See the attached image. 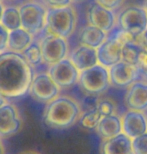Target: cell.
<instances>
[{
    "mask_svg": "<svg viewBox=\"0 0 147 154\" xmlns=\"http://www.w3.org/2000/svg\"><path fill=\"white\" fill-rule=\"evenodd\" d=\"M34 77L33 68L22 55L6 51L0 54V94L20 97L29 92Z\"/></svg>",
    "mask_w": 147,
    "mask_h": 154,
    "instance_id": "1",
    "label": "cell"
},
{
    "mask_svg": "<svg viewBox=\"0 0 147 154\" xmlns=\"http://www.w3.org/2000/svg\"><path fill=\"white\" fill-rule=\"evenodd\" d=\"M81 117V108L74 98L58 96L46 104L43 112V120L47 126L55 129L71 127Z\"/></svg>",
    "mask_w": 147,
    "mask_h": 154,
    "instance_id": "2",
    "label": "cell"
},
{
    "mask_svg": "<svg viewBox=\"0 0 147 154\" xmlns=\"http://www.w3.org/2000/svg\"><path fill=\"white\" fill-rule=\"evenodd\" d=\"M76 12L71 6L47 8L45 30L51 34L67 39L76 28Z\"/></svg>",
    "mask_w": 147,
    "mask_h": 154,
    "instance_id": "3",
    "label": "cell"
},
{
    "mask_svg": "<svg viewBox=\"0 0 147 154\" xmlns=\"http://www.w3.org/2000/svg\"><path fill=\"white\" fill-rule=\"evenodd\" d=\"M22 28L32 35L38 34L46 26L47 8L40 3L28 1L19 6Z\"/></svg>",
    "mask_w": 147,
    "mask_h": 154,
    "instance_id": "4",
    "label": "cell"
},
{
    "mask_svg": "<svg viewBox=\"0 0 147 154\" xmlns=\"http://www.w3.org/2000/svg\"><path fill=\"white\" fill-rule=\"evenodd\" d=\"M78 83L85 92L89 94L102 93L109 87V71L100 64L83 70L79 75Z\"/></svg>",
    "mask_w": 147,
    "mask_h": 154,
    "instance_id": "5",
    "label": "cell"
},
{
    "mask_svg": "<svg viewBox=\"0 0 147 154\" xmlns=\"http://www.w3.org/2000/svg\"><path fill=\"white\" fill-rule=\"evenodd\" d=\"M60 90L48 72H39L33 77L29 93L35 101L47 104L59 96Z\"/></svg>",
    "mask_w": 147,
    "mask_h": 154,
    "instance_id": "6",
    "label": "cell"
},
{
    "mask_svg": "<svg viewBox=\"0 0 147 154\" xmlns=\"http://www.w3.org/2000/svg\"><path fill=\"white\" fill-rule=\"evenodd\" d=\"M118 24L122 31L133 37L142 35L147 29V12L145 9L136 6L128 7L119 15Z\"/></svg>",
    "mask_w": 147,
    "mask_h": 154,
    "instance_id": "7",
    "label": "cell"
},
{
    "mask_svg": "<svg viewBox=\"0 0 147 154\" xmlns=\"http://www.w3.org/2000/svg\"><path fill=\"white\" fill-rule=\"evenodd\" d=\"M42 50L43 62L49 66L65 59L68 54L67 40L58 35L48 33L39 42Z\"/></svg>",
    "mask_w": 147,
    "mask_h": 154,
    "instance_id": "8",
    "label": "cell"
},
{
    "mask_svg": "<svg viewBox=\"0 0 147 154\" xmlns=\"http://www.w3.org/2000/svg\"><path fill=\"white\" fill-rule=\"evenodd\" d=\"M48 73L60 88H69L75 85L80 75V71L68 58L49 66Z\"/></svg>",
    "mask_w": 147,
    "mask_h": 154,
    "instance_id": "9",
    "label": "cell"
},
{
    "mask_svg": "<svg viewBox=\"0 0 147 154\" xmlns=\"http://www.w3.org/2000/svg\"><path fill=\"white\" fill-rule=\"evenodd\" d=\"M124 42L117 37L106 39L97 48L98 63L104 67H112L122 60V47Z\"/></svg>",
    "mask_w": 147,
    "mask_h": 154,
    "instance_id": "10",
    "label": "cell"
},
{
    "mask_svg": "<svg viewBox=\"0 0 147 154\" xmlns=\"http://www.w3.org/2000/svg\"><path fill=\"white\" fill-rule=\"evenodd\" d=\"M21 126L22 119L14 104L7 102L0 108V137H8L17 133Z\"/></svg>",
    "mask_w": 147,
    "mask_h": 154,
    "instance_id": "11",
    "label": "cell"
},
{
    "mask_svg": "<svg viewBox=\"0 0 147 154\" xmlns=\"http://www.w3.org/2000/svg\"><path fill=\"white\" fill-rule=\"evenodd\" d=\"M138 67L130 65L124 61L116 63L110 67L109 77L110 83L117 87H125L135 82L138 77Z\"/></svg>",
    "mask_w": 147,
    "mask_h": 154,
    "instance_id": "12",
    "label": "cell"
},
{
    "mask_svg": "<svg viewBox=\"0 0 147 154\" xmlns=\"http://www.w3.org/2000/svg\"><path fill=\"white\" fill-rule=\"evenodd\" d=\"M122 131L130 138H136L146 133L147 119L142 111L128 110L122 116Z\"/></svg>",
    "mask_w": 147,
    "mask_h": 154,
    "instance_id": "13",
    "label": "cell"
},
{
    "mask_svg": "<svg viewBox=\"0 0 147 154\" xmlns=\"http://www.w3.org/2000/svg\"><path fill=\"white\" fill-rule=\"evenodd\" d=\"M87 20L90 25H93L103 30L104 32H107L112 29L115 17L111 10L95 3L88 9Z\"/></svg>",
    "mask_w": 147,
    "mask_h": 154,
    "instance_id": "14",
    "label": "cell"
},
{
    "mask_svg": "<svg viewBox=\"0 0 147 154\" xmlns=\"http://www.w3.org/2000/svg\"><path fill=\"white\" fill-rule=\"evenodd\" d=\"M69 59L80 72L99 64L97 49L83 44L79 45L72 51Z\"/></svg>",
    "mask_w": 147,
    "mask_h": 154,
    "instance_id": "15",
    "label": "cell"
},
{
    "mask_svg": "<svg viewBox=\"0 0 147 154\" xmlns=\"http://www.w3.org/2000/svg\"><path fill=\"white\" fill-rule=\"evenodd\" d=\"M125 104L130 110L144 111L147 109V83L134 82L130 85L126 96Z\"/></svg>",
    "mask_w": 147,
    "mask_h": 154,
    "instance_id": "16",
    "label": "cell"
},
{
    "mask_svg": "<svg viewBox=\"0 0 147 154\" xmlns=\"http://www.w3.org/2000/svg\"><path fill=\"white\" fill-rule=\"evenodd\" d=\"M101 154H133L132 138L120 133L116 136L104 140L100 147Z\"/></svg>",
    "mask_w": 147,
    "mask_h": 154,
    "instance_id": "17",
    "label": "cell"
},
{
    "mask_svg": "<svg viewBox=\"0 0 147 154\" xmlns=\"http://www.w3.org/2000/svg\"><path fill=\"white\" fill-rule=\"evenodd\" d=\"M33 37H34V35H32L27 30L23 29L22 27L9 31L7 51L22 54L23 51L27 47H29L31 43L34 41Z\"/></svg>",
    "mask_w": 147,
    "mask_h": 154,
    "instance_id": "18",
    "label": "cell"
},
{
    "mask_svg": "<svg viewBox=\"0 0 147 154\" xmlns=\"http://www.w3.org/2000/svg\"><path fill=\"white\" fill-rule=\"evenodd\" d=\"M122 131V121L117 115H110L102 117L96 128V132L103 140H107L116 135L120 134Z\"/></svg>",
    "mask_w": 147,
    "mask_h": 154,
    "instance_id": "19",
    "label": "cell"
},
{
    "mask_svg": "<svg viewBox=\"0 0 147 154\" xmlns=\"http://www.w3.org/2000/svg\"><path fill=\"white\" fill-rule=\"evenodd\" d=\"M106 40V34L103 30H101L93 25H87L81 30L79 34V42L80 44L90 46L97 49Z\"/></svg>",
    "mask_w": 147,
    "mask_h": 154,
    "instance_id": "20",
    "label": "cell"
},
{
    "mask_svg": "<svg viewBox=\"0 0 147 154\" xmlns=\"http://www.w3.org/2000/svg\"><path fill=\"white\" fill-rule=\"evenodd\" d=\"M1 24L9 31L21 28L22 24H21V14L19 7L5 6L1 18Z\"/></svg>",
    "mask_w": 147,
    "mask_h": 154,
    "instance_id": "21",
    "label": "cell"
},
{
    "mask_svg": "<svg viewBox=\"0 0 147 154\" xmlns=\"http://www.w3.org/2000/svg\"><path fill=\"white\" fill-rule=\"evenodd\" d=\"M145 49L133 41H128L123 44L122 47V61L130 65L137 66L140 55Z\"/></svg>",
    "mask_w": 147,
    "mask_h": 154,
    "instance_id": "22",
    "label": "cell"
},
{
    "mask_svg": "<svg viewBox=\"0 0 147 154\" xmlns=\"http://www.w3.org/2000/svg\"><path fill=\"white\" fill-rule=\"evenodd\" d=\"M25 58V60L28 62L32 67L35 65H38L41 62H43V56H42V50L40 47V44L37 42L33 41L29 47H27L23 53L21 54Z\"/></svg>",
    "mask_w": 147,
    "mask_h": 154,
    "instance_id": "23",
    "label": "cell"
},
{
    "mask_svg": "<svg viewBox=\"0 0 147 154\" xmlns=\"http://www.w3.org/2000/svg\"><path fill=\"white\" fill-rule=\"evenodd\" d=\"M101 119H102V115L95 108L92 110H88L83 114H81L79 121H80L82 127L86 129H96Z\"/></svg>",
    "mask_w": 147,
    "mask_h": 154,
    "instance_id": "24",
    "label": "cell"
},
{
    "mask_svg": "<svg viewBox=\"0 0 147 154\" xmlns=\"http://www.w3.org/2000/svg\"><path fill=\"white\" fill-rule=\"evenodd\" d=\"M133 154H147V132L132 139Z\"/></svg>",
    "mask_w": 147,
    "mask_h": 154,
    "instance_id": "25",
    "label": "cell"
},
{
    "mask_svg": "<svg viewBox=\"0 0 147 154\" xmlns=\"http://www.w3.org/2000/svg\"><path fill=\"white\" fill-rule=\"evenodd\" d=\"M96 109L99 111V113L102 115V117L110 116V115H113V113H114V104H113L111 101L102 100L97 104Z\"/></svg>",
    "mask_w": 147,
    "mask_h": 154,
    "instance_id": "26",
    "label": "cell"
},
{
    "mask_svg": "<svg viewBox=\"0 0 147 154\" xmlns=\"http://www.w3.org/2000/svg\"><path fill=\"white\" fill-rule=\"evenodd\" d=\"M8 38H9V30L0 23V54L4 53L8 49Z\"/></svg>",
    "mask_w": 147,
    "mask_h": 154,
    "instance_id": "27",
    "label": "cell"
},
{
    "mask_svg": "<svg viewBox=\"0 0 147 154\" xmlns=\"http://www.w3.org/2000/svg\"><path fill=\"white\" fill-rule=\"evenodd\" d=\"M122 1L123 0H96V3L103 6V7L109 9V10H112V9L119 7Z\"/></svg>",
    "mask_w": 147,
    "mask_h": 154,
    "instance_id": "28",
    "label": "cell"
},
{
    "mask_svg": "<svg viewBox=\"0 0 147 154\" xmlns=\"http://www.w3.org/2000/svg\"><path fill=\"white\" fill-rule=\"evenodd\" d=\"M45 4L48 5V8L55 7H65L69 6L71 3V0H43Z\"/></svg>",
    "mask_w": 147,
    "mask_h": 154,
    "instance_id": "29",
    "label": "cell"
},
{
    "mask_svg": "<svg viewBox=\"0 0 147 154\" xmlns=\"http://www.w3.org/2000/svg\"><path fill=\"white\" fill-rule=\"evenodd\" d=\"M137 67L143 74L147 76V50H144L140 55Z\"/></svg>",
    "mask_w": 147,
    "mask_h": 154,
    "instance_id": "30",
    "label": "cell"
},
{
    "mask_svg": "<svg viewBox=\"0 0 147 154\" xmlns=\"http://www.w3.org/2000/svg\"><path fill=\"white\" fill-rule=\"evenodd\" d=\"M142 41H143V46H144V49L147 50V29L143 32L142 34Z\"/></svg>",
    "mask_w": 147,
    "mask_h": 154,
    "instance_id": "31",
    "label": "cell"
},
{
    "mask_svg": "<svg viewBox=\"0 0 147 154\" xmlns=\"http://www.w3.org/2000/svg\"><path fill=\"white\" fill-rule=\"evenodd\" d=\"M6 103H7V98L5 96H3L2 94H0V108H1L3 105H5Z\"/></svg>",
    "mask_w": 147,
    "mask_h": 154,
    "instance_id": "32",
    "label": "cell"
},
{
    "mask_svg": "<svg viewBox=\"0 0 147 154\" xmlns=\"http://www.w3.org/2000/svg\"><path fill=\"white\" fill-rule=\"evenodd\" d=\"M0 154H5V147L2 142L1 137H0Z\"/></svg>",
    "mask_w": 147,
    "mask_h": 154,
    "instance_id": "33",
    "label": "cell"
},
{
    "mask_svg": "<svg viewBox=\"0 0 147 154\" xmlns=\"http://www.w3.org/2000/svg\"><path fill=\"white\" fill-rule=\"evenodd\" d=\"M4 8H5V6L3 5V3H0V23H1V18H2L3 11H4Z\"/></svg>",
    "mask_w": 147,
    "mask_h": 154,
    "instance_id": "34",
    "label": "cell"
},
{
    "mask_svg": "<svg viewBox=\"0 0 147 154\" xmlns=\"http://www.w3.org/2000/svg\"><path fill=\"white\" fill-rule=\"evenodd\" d=\"M19 154H39V153L36 151H33V150H27V151H23Z\"/></svg>",
    "mask_w": 147,
    "mask_h": 154,
    "instance_id": "35",
    "label": "cell"
},
{
    "mask_svg": "<svg viewBox=\"0 0 147 154\" xmlns=\"http://www.w3.org/2000/svg\"><path fill=\"white\" fill-rule=\"evenodd\" d=\"M71 1H74V2H81V1H83V0H71Z\"/></svg>",
    "mask_w": 147,
    "mask_h": 154,
    "instance_id": "36",
    "label": "cell"
},
{
    "mask_svg": "<svg viewBox=\"0 0 147 154\" xmlns=\"http://www.w3.org/2000/svg\"><path fill=\"white\" fill-rule=\"evenodd\" d=\"M145 10L147 12V0H146V2H145Z\"/></svg>",
    "mask_w": 147,
    "mask_h": 154,
    "instance_id": "37",
    "label": "cell"
},
{
    "mask_svg": "<svg viewBox=\"0 0 147 154\" xmlns=\"http://www.w3.org/2000/svg\"><path fill=\"white\" fill-rule=\"evenodd\" d=\"M0 3H3V0H0Z\"/></svg>",
    "mask_w": 147,
    "mask_h": 154,
    "instance_id": "38",
    "label": "cell"
}]
</instances>
